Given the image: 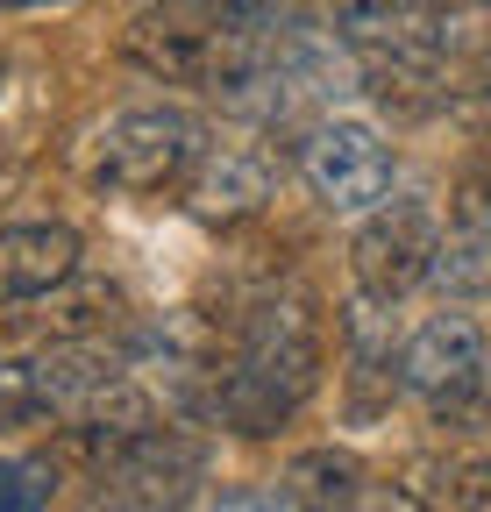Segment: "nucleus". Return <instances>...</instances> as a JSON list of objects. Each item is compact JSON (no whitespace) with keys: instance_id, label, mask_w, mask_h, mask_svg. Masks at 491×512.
Here are the masks:
<instances>
[{"instance_id":"nucleus-3","label":"nucleus","mask_w":491,"mask_h":512,"mask_svg":"<svg viewBox=\"0 0 491 512\" xmlns=\"http://www.w3.org/2000/svg\"><path fill=\"white\" fill-rule=\"evenodd\" d=\"M207 150V128L186 114V107H121L93 128V143H86V171L93 185L107 192H171V185H186V171L200 164Z\"/></svg>"},{"instance_id":"nucleus-11","label":"nucleus","mask_w":491,"mask_h":512,"mask_svg":"<svg viewBox=\"0 0 491 512\" xmlns=\"http://www.w3.org/2000/svg\"><path fill=\"white\" fill-rule=\"evenodd\" d=\"M114 377H129V370H121V349L107 335H93V342H50L43 356H29V384H36V399H43L50 420H72L86 399L107 392Z\"/></svg>"},{"instance_id":"nucleus-15","label":"nucleus","mask_w":491,"mask_h":512,"mask_svg":"<svg viewBox=\"0 0 491 512\" xmlns=\"http://www.w3.org/2000/svg\"><path fill=\"white\" fill-rule=\"evenodd\" d=\"M57 491V463L43 456H0V512H43Z\"/></svg>"},{"instance_id":"nucleus-19","label":"nucleus","mask_w":491,"mask_h":512,"mask_svg":"<svg viewBox=\"0 0 491 512\" xmlns=\"http://www.w3.org/2000/svg\"><path fill=\"white\" fill-rule=\"evenodd\" d=\"M15 171H22V164H15V150L0 143V200H8V192H15Z\"/></svg>"},{"instance_id":"nucleus-4","label":"nucleus","mask_w":491,"mask_h":512,"mask_svg":"<svg viewBox=\"0 0 491 512\" xmlns=\"http://www.w3.org/2000/svg\"><path fill=\"white\" fill-rule=\"evenodd\" d=\"M299 178L328 214H371L392 200L399 157L363 114H321L299 136Z\"/></svg>"},{"instance_id":"nucleus-6","label":"nucleus","mask_w":491,"mask_h":512,"mask_svg":"<svg viewBox=\"0 0 491 512\" xmlns=\"http://www.w3.org/2000/svg\"><path fill=\"white\" fill-rule=\"evenodd\" d=\"M435 264H442V221H435L427 200H413V192L371 207L363 228H356V242H349V271H356L363 299H378V306L420 292L435 278Z\"/></svg>"},{"instance_id":"nucleus-12","label":"nucleus","mask_w":491,"mask_h":512,"mask_svg":"<svg viewBox=\"0 0 491 512\" xmlns=\"http://www.w3.org/2000/svg\"><path fill=\"white\" fill-rule=\"evenodd\" d=\"M435 278H442L449 292H491V171H470V178L456 185Z\"/></svg>"},{"instance_id":"nucleus-21","label":"nucleus","mask_w":491,"mask_h":512,"mask_svg":"<svg viewBox=\"0 0 491 512\" xmlns=\"http://www.w3.org/2000/svg\"><path fill=\"white\" fill-rule=\"evenodd\" d=\"M0 79H8V64H0Z\"/></svg>"},{"instance_id":"nucleus-10","label":"nucleus","mask_w":491,"mask_h":512,"mask_svg":"<svg viewBox=\"0 0 491 512\" xmlns=\"http://www.w3.org/2000/svg\"><path fill=\"white\" fill-rule=\"evenodd\" d=\"M164 420H157V399L143 392L136 377H114L100 399H86L79 413H72V427H65V456H79L86 463V477L93 470H107L121 448H136L143 434H157Z\"/></svg>"},{"instance_id":"nucleus-17","label":"nucleus","mask_w":491,"mask_h":512,"mask_svg":"<svg viewBox=\"0 0 491 512\" xmlns=\"http://www.w3.org/2000/svg\"><path fill=\"white\" fill-rule=\"evenodd\" d=\"M349 512H427V505H420V491H406V484H378V477H371V484L356 491Z\"/></svg>"},{"instance_id":"nucleus-8","label":"nucleus","mask_w":491,"mask_h":512,"mask_svg":"<svg viewBox=\"0 0 491 512\" xmlns=\"http://www.w3.org/2000/svg\"><path fill=\"white\" fill-rule=\"evenodd\" d=\"M271 185H278V171H271V150H264L257 136H221V143H207L200 164L186 171V207H193L200 221L235 228V221H250V214L271 207Z\"/></svg>"},{"instance_id":"nucleus-16","label":"nucleus","mask_w":491,"mask_h":512,"mask_svg":"<svg viewBox=\"0 0 491 512\" xmlns=\"http://www.w3.org/2000/svg\"><path fill=\"white\" fill-rule=\"evenodd\" d=\"M43 399L29 384V363H0V427H43Z\"/></svg>"},{"instance_id":"nucleus-1","label":"nucleus","mask_w":491,"mask_h":512,"mask_svg":"<svg viewBox=\"0 0 491 512\" xmlns=\"http://www.w3.org/2000/svg\"><path fill=\"white\" fill-rule=\"evenodd\" d=\"M321 370H328V335L314 299L264 292L228 320L221 356L207 370V413L235 434H271L321 392Z\"/></svg>"},{"instance_id":"nucleus-13","label":"nucleus","mask_w":491,"mask_h":512,"mask_svg":"<svg viewBox=\"0 0 491 512\" xmlns=\"http://www.w3.org/2000/svg\"><path fill=\"white\" fill-rule=\"evenodd\" d=\"M363 484L371 477H363V463L349 456V448H299V456L285 463L292 512H349Z\"/></svg>"},{"instance_id":"nucleus-9","label":"nucleus","mask_w":491,"mask_h":512,"mask_svg":"<svg viewBox=\"0 0 491 512\" xmlns=\"http://www.w3.org/2000/svg\"><path fill=\"white\" fill-rule=\"evenodd\" d=\"M79 278V235L65 221H8L0 228V306L50 299Z\"/></svg>"},{"instance_id":"nucleus-7","label":"nucleus","mask_w":491,"mask_h":512,"mask_svg":"<svg viewBox=\"0 0 491 512\" xmlns=\"http://www.w3.org/2000/svg\"><path fill=\"white\" fill-rule=\"evenodd\" d=\"M399 384L420 399H435L442 413L463 406L477 384H484V328L470 313H435V320H420V328L406 335L399 349Z\"/></svg>"},{"instance_id":"nucleus-5","label":"nucleus","mask_w":491,"mask_h":512,"mask_svg":"<svg viewBox=\"0 0 491 512\" xmlns=\"http://www.w3.org/2000/svg\"><path fill=\"white\" fill-rule=\"evenodd\" d=\"M86 512H186L193 491L207 484V441L157 427L136 448H121L107 470L86 477Z\"/></svg>"},{"instance_id":"nucleus-20","label":"nucleus","mask_w":491,"mask_h":512,"mask_svg":"<svg viewBox=\"0 0 491 512\" xmlns=\"http://www.w3.org/2000/svg\"><path fill=\"white\" fill-rule=\"evenodd\" d=\"M0 8H50V0H0Z\"/></svg>"},{"instance_id":"nucleus-14","label":"nucleus","mask_w":491,"mask_h":512,"mask_svg":"<svg viewBox=\"0 0 491 512\" xmlns=\"http://www.w3.org/2000/svg\"><path fill=\"white\" fill-rule=\"evenodd\" d=\"M121 320V292L114 285H57L50 292V342H93Z\"/></svg>"},{"instance_id":"nucleus-2","label":"nucleus","mask_w":491,"mask_h":512,"mask_svg":"<svg viewBox=\"0 0 491 512\" xmlns=\"http://www.w3.org/2000/svg\"><path fill=\"white\" fill-rule=\"evenodd\" d=\"M121 57L164 86H207V93L235 100L271 64V36H242V29H221L186 8H150L121 29Z\"/></svg>"},{"instance_id":"nucleus-18","label":"nucleus","mask_w":491,"mask_h":512,"mask_svg":"<svg viewBox=\"0 0 491 512\" xmlns=\"http://www.w3.org/2000/svg\"><path fill=\"white\" fill-rule=\"evenodd\" d=\"M207 512H292L285 491H257V484H242V491H221Z\"/></svg>"}]
</instances>
